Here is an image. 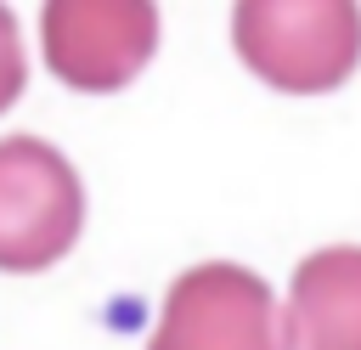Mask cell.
Returning a JSON list of instances; mask_svg holds the SVG:
<instances>
[{"label":"cell","instance_id":"cell-4","mask_svg":"<svg viewBox=\"0 0 361 350\" xmlns=\"http://www.w3.org/2000/svg\"><path fill=\"white\" fill-rule=\"evenodd\" d=\"M45 68L73 90H118L158 51V6L147 0H51L39 17Z\"/></svg>","mask_w":361,"mask_h":350},{"label":"cell","instance_id":"cell-5","mask_svg":"<svg viewBox=\"0 0 361 350\" xmlns=\"http://www.w3.org/2000/svg\"><path fill=\"white\" fill-rule=\"evenodd\" d=\"M288 350H361V248H316L293 265Z\"/></svg>","mask_w":361,"mask_h":350},{"label":"cell","instance_id":"cell-2","mask_svg":"<svg viewBox=\"0 0 361 350\" xmlns=\"http://www.w3.org/2000/svg\"><path fill=\"white\" fill-rule=\"evenodd\" d=\"M85 226V186L73 164L39 135L0 141V271L56 265Z\"/></svg>","mask_w":361,"mask_h":350},{"label":"cell","instance_id":"cell-1","mask_svg":"<svg viewBox=\"0 0 361 350\" xmlns=\"http://www.w3.org/2000/svg\"><path fill=\"white\" fill-rule=\"evenodd\" d=\"M231 40L265 85L322 96L361 62V11L350 0H243L231 11Z\"/></svg>","mask_w":361,"mask_h":350},{"label":"cell","instance_id":"cell-6","mask_svg":"<svg viewBox=\"0 0 361 350\" xmlns=\"http://www.w3.org/2000/svg\"><path fill=\"white\" fill-rule=\"evenodd\" d=\"M28 85V62H23V34H17V17L0 6V113L23 96Z\"/></svg>","mask_w":361,"mask_h":350},{"label":"cell","instance_id":"cell-3","mask_svg":"<svg viewBox=\"0 0 361 350\" xmlns=\"http://www.w3.org/2000/svg\"><path fill=\"white\" fill-rule=\"evenodd\" d=\"M147 350H288V327L259 271L203 260L169 282Z\"/></svg>","mask_w":361,"mask_h":350}]
</instances>
